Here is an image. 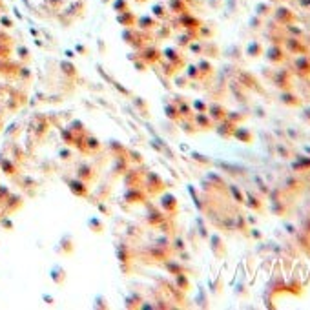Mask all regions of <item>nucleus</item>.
Wrapping results in <instances>:
<instances>
[{"label": "nucleus", "instance_id": "423d86ee", "mask_svg": "<svg viewBox=\"0 0 310 310\" xmlns=\"http://www.w3.org/2000/svg\"><path fill=\"white\" fill-rule=\"evenodd\" d=\"M298 161L294 163V170H298V172H307L310 170V155H298Z\"/></svg>", "mask_w": 310, "mask_h": 310}, {"label": "nucleus", "instance_id": "1a4fd4ad", "mask_svg": "<svg viewBox=\"0 0 310 310\" xmlns=\"http://www.w3.org/2000/svg\"><path fill=\"white\" fill-rule=\"evenodd\" d=\"M279 20H281V22H288V20H292V15L288 13V9H279Z\"/></svg>", "mask_w": 310, "mask_h": 310}, {"label": "nucleus", "instance_id": "39448f33", "mask_svg": "<svg viewBox=\"0 0 310 310\" xmlns=\"http://www.w3.org/2000/svg\"><path fill=\"white\" fill-rule=\"evenodd\" d=\"M281 102H283V104H287V106H292V108L301 106V99L294 95L292 90L283 91V93H281Z\"/></svg>", "mask_w": 310, "mask_h": 310}, {"label": "nucleus", "instance_id": "6e6552de", "mask_svg": "<svg viewBox=\"0 0 310 310\" xmlns=\"http://www.w3.org/2000/svg\"><path fill=\"white\" fill-rule=\"evenodd\" d=\"M247 53L250 57H254V59H255V57H261V55H263V46H261L259 42H252V44L248 46Z\"/></svg>", "mask_w": 310, "mask_h": 310}, {"label": "nucleus", "instance_id": "7ed1b4c3", "mask_svg": "<svg viewBox=\"0 0 310 310\" xmlns=\"http://www.w3.org/2000/svg\"><path fill=\"white\" fill-rule=\"evenodd\" d=\"M274 84H276L281 91L292 90V77H290V71H287V69H279V71L274 75Z\"/></svg>", "mask_w": 310, "mask_h": 310}, {"label": "nucleus", "instance_id": "4468645a", "mask_svg": "<svg viewBox=\"0 0 310 310\" xmlns=\"http://www.w3.org/2000/svg\"><path fill=\"white\" fill-rule=\"evenodd\" d=\"M305 152H307V153H309V155H310V146H307V148H305Z\"/></svg>", "mask_w": 310, "mask_h": 310}, {"label": "nucleus", "instance_id": "9d476101", "mask_svg": "<svg viewBox=\"0 0 310 310\" xmlns=\"http://www.w3.org/2000/svg\"><path fill=\"white\" fill-rule=\"evenodd\" d=\"M225 110H223V108L221 106H215V108H212V115H214L215 119H223L225 117Z\"/></svg>", "mask_w": 310, "mask_h": 310}, {"label": "nucleus", "instance_id": "f257e3e1", "mask_svg": "<svg viewBox=\"0 0 310 310\" xmlns=\"http://www.w3.org/2000/svg\"><path fill=\"white\" fill-rule=\"evenodd\" d=\"M285 48L292 55H309V48L301 42V39H296V37H288L285 40Z\"/></svg>", "mask_w": 310, "mask_h": 310}, {"label": "nucleus", "instance_id": "0eeeda50", "mask_svg": "<svg viewBox=\"0 0 310 310\" xmlns=\"http://www.w3.org/2000/svg\"><path fill=\"white\" fill-rule=\"evenodd\" d=\"M234 135H236V139H239L241 142H247V144H250V142L254 141V135H252L247 128H236V130H234Z\"/></svg>", "mask_w": 310, "mask_h": 310}, {"label": "nucleus", "instance_id": "f03ea898", "mask_svg": "<svg viewBox=\"0 0 310 310\" xmlns=\"http://www.w3.org/2000/svg\"><path fill=\"white\" fill-rule=\"evenodd\" d=\"M294 69L299 77L303 79H310V57L309 55H298L296 62H294Z\"/></svg>", "mask_w": 310, "mask_h": 310}, {"label": "nucleus", "instance_id": "f8f14e48", "mask_svg": "<svg viewBox=\"0 0 310 310\" xmlns=\"http://www.w3.org/2000/svg\"><path fill=\"white\" fill-rule=\"evenodd\" d=\"M252 203H248V206L250 208H254V210H263V203H261L259 199H250Z\"/></svg>", "mask_w": 310, "mask_h": 310}, {"label": "nucleus", "instance_id": "9b49d317", "mask_svg": "<svg viewBox=\"0 0 310 310\" xmlns=\"http://www.w3.org/2000/svg\"><path fill=\"white\" fill-rule=\"evenodd\" d=\"M279 155H281L283 159H292V152H290V150H285V146H283V144H279Z\"/></svg>", "mask_w": 310, "mask_h": 310}, {"label": "nucleus", "instance_id": "ddd939ff", "mask_svg": "<svg viewBox=\"0 0 310 310\" xmlns=\"http://www.w3.org/2000/svg\"><path fill=\"white\" fill-rule=\"evenodd\" d=\"M301 117H303V121H307V123L310 124V106H309V108H305L303 113H301Z\"/></svg>", "mask_w": 310, "mask_h": 310}, {"label": "nucleus", "instance_id": "20e7f679", "mask_svg": "<svg viewBox=\"0 0 310 310\" xmlns=\"http://www.w3.org/2000/svg\"><path fill=\"white\" fill-rule=\"evenodd\" d=\"M266 59H268L272 64H281V62L287 59V51H285V48H281V46L274 44L266 50Z\"/></svg>", "mask_w": 310, "mask_h": 310}]
</instances>
